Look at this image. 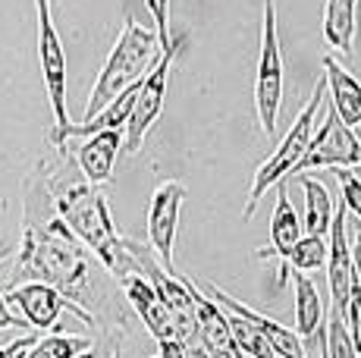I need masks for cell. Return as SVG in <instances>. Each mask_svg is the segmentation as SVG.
I'll use <instances>...</instances> for the list:
<instances>
[{"mask_svg":"<svg viewBox=\"0 0 361 358\" xmlns=\"http://www.w3.org/2000/svg\"><path fill=\"white\" fill-rule=\"evenodd\" d=\"M29 280L54 286L73 305L85 308L82 292L88 289V280H92V258H88V249L66 230V223L60 217L35 220L25 214L16 267L10 273V289L29 283Z\"/></svg>","mask_w":361,"mask_h":358,"instance_id":"cell-1","label":"cell"},{"mask_svg":"<svg viewBox=\"0 0 361 358\" xmlns=\"http://www.w3.org/2000/svg\"><path fill=\"white\" fill-rule=\"evenodd\" d=\"M47 192H51V204L57 217L66 223V230L107 267L110 277L123 280L126 273L135 271L129 245L116 233L107 198L98 185L85 183V179H69V183L47 179Z\"/></svg>","mask_w":361,"mask_h":358,"instance_id":"cell-2","label":"cell"},{"mask_svg":"<svg viewBox=\"0 0 361 358\" xmlns=\"http://www.w3.org/2000/svg\"><path fill=\"white\" fill-rule=\"evenodd\" d=\"M161 54H164V47H161V41H157V32L145 29V25H138L132 16H126L120 38H116L114 51H110L107 63H104L98 82H94V88H92V98H88V104H85V120L98 113L101 107H107L110 101L120 92H126L129 85H135V82L157 63Z\"/></svg>","mask_w":361,"mask_h":358,"instance_id":"cell-3","label":"cell"},{"mask_svg":"<svg viewBox=\"0 0 361 358\" xmlns=\"http://www.w3.org/2000/svg\"><path fill=\"white\" fill-rule=\"evenodd\" d=\"M324 98H327V82L317 79V85H314V92H311L308 104L298 110V116L293 120L289 132L283 135L280 148H276L274 154H270L267 161H264L261 167H258V173H255V183H252V189H248V202H245V208H242V220H245V223H252L255 211H258L261 198L267 195V189H274V185L280 183L283 176L293 173V167H295L298 161H302L305 148H308L311 135H314L317 110L324 107Z\"/></svg>","mask_w":361,"mask_h":358,"instance_id":"cell-4","label":"cell"},{"mask_svg":"<svg viewBox=\"0 0 361 358\" xmlns=\"http://www.w3.org/2000/svg\"><path fill=\"white\" fill-rule=\"evenodd\" d=\"M38 6V60H41V75H44L47 101L54 110V129H51V144L66 157V142L63 132L73 120L66 110V51L63 41L57 35V25L51 16V0H35Z\"/></svg>","mask_w":361,"mask_h":358,"instance_id":"cell-5","label":"cell"},{"mask_svg":"<svg viewBox=\"0 0 361 358\" xmlns=\"http://www.w3.org/2000/svg\"><path fill=\"white\" fill-rule=\"evenodd\" d=\"M185 35H173L170 44L164 47V54L157 57V63L151 66L148 73L138 79V92H135V104H132V113H129V123L123 129V144H126L129 154L142 151L145 144V135L148 129L161 120V110H164V101H166V85H170V70L179 57V47H183Z\"/></svg>","mask_w":361,"mask_h":358,"instance_id":"cell-6","label":"cell"},{"mask_svg":"<svg viewBox=\"0 0 361 358\" xmlns=\"http://www.w3.org/2000/svg\"><path fill=\"white\" fill-rule=\"evenodd\" d=\"M283 101V51L276 35V0H264V25H261V54L258 75H255V110L264 135L276 132V113Z\"/></svg>","mask_w":361,"mask_h":358,"instance_id":"cell-7","label":"cell"},{"mask_svg":"<svg viewBox=\"0 0 361 358\" xmlns=\"http://www.w3.org/2000/svg\"><path fill=\"white\" fill-rule=\"evenodd\" d=\"M324 167H361V142L352 132V126H345L336 116V110H327V120L321 123L314 135H311L308 148H305L302 161L293 167L289 176L308 173V170H324Z\"/></svg>","mask_w":361,"mask_h":358,"instance_id":"cell-8","label":"cell"},{"mask_svg":"<svg viewBox=\"0 0 361 358\" xmlns=\"http://www.w3.org/2000/svg\"><path fill=\"white\" fill-rule=\"evenodd\" d=\"M189 198V189L176 179H166L154 189L148 208V242L154 249L157 261L170 273H176L173 267V249H176V230H179V208Z\"/></svg>","mask_w":361,"mask_h":358,"instance_id":"cell-9","label":"cell"},{"mask_svg":"<svg viewBox=\"0 0 361 358\" xmlns=\"http://www.w3.org/2000/svg\"><path fill=\"white\" fill-rule=\"evenodd\" d=\"M6 302L19 308V314H23L25 323H29L32 330H51V327H57L63 308H69L75 318H82L85 323H94V318L85 311V308L73 305L66 295H60L57 289L47 286V283H38V280H29V283L13 286L10 292H6Z\"/></svg>","mask_w":361,"mask_h":358,"instance_id":"cell-10","label":"cell"},{"mask_svg":"<svg viewBox=\"0 0 361 358\" xmlns=\"http://www.w3.org/2000/svg\"><path fill=\"white\" fill-rule=\"evenodd\" d=\"M349 211L339 202L333 211V223L327 233V283H330V299L333 308L345 318V302H349V286H352V242H349Z\"/></svg>","mask_w":361,"mask_h":358,"instance_id":"cell-11","label":"cell"},{"mask_svg":"<svg viewBox=\"0 0 361 358\" xmlns=\"http://www.w3.org/2000/svg\"><path fill=\"white\" fill-rule=\"evenodd\" d=\"M207 289V295H211L214 302H217L224 311H230V314H239V318H245L248 323H252L255 330L264 336V340L270 342V349H274L280 358H305V346H302V336L293 333L289 327H283L280 321H274V318H267V314H261V311H255L252 305H245V302H239V299H233V295H226L220 286H214V283H204Z\"/></svg>","mask_w":361,"mask_h":358,"instance_id":"cell-12","label":"cell"},{"mask_svg":"<svg viewBox=\"0 0 361 358\" xmlns=\"http://www.w3.org/2000/svg\"><path fill=\"white\" fill-rule=\"evenodd\" d=\"M123 283V292H126L129 305L135 308V314L142 318L145 330H148L154 340H166V336H176V330H173V314L170 308L164 305V299L157 295V289L151 286V280L145 277V273L132 271L126 277L120 280Z\"/></svg>","mask_w":361,"mask_h":358,"instance_id":"cell-13","label":"cell"},{"mask_svg":"<svg viewBox=\"0 0 361 358\" xmlns=\"http://www.w3.org/2000/svg\"><path fill=\"white\" fill-rule=\"evenodd\" d=\"M120 148H123V129H104V132L88 135V142L75 154V167H79L82 179L92 185L110 183Z\"/></svg>","mask_w":361,"mask_h":358,"instance_id":"cell-14","label":"cell"},{"mask_svg":"<svg viewBox=\"0 0 361 358\" xmlns=\"http://www.w3.org/2000/svg\"><path fill=\"white\" fill-rule=\"evenodd\" d=\"M280 185V183H276ZM302 239V220H298L295 208H293V198H289V189L280 185L276 189V204H274V217H270V242L258 249L255 254L258 258H283L293 252V245Z\"/></svg>","mask_w":361,"mask_h":358,"instance_id":"cell-15","label":"cell"},{"mask_svg":"<svg viewBox=\"0 0 361 358\" xmlns=\"http://www.w3.org/2000/svg\"><path fill=\"white\" fill-rule=\"evenodd\" d=\"M324 82L327 94L333 98V110L345 126H358L361 120V79H355L349 70H343L336 57H324Z\"/></svg>","mask_w":361,"mask_h":358,"instance_id":"cell-16","label":"cell"},{"mask_svg":"<svg viewBox=\"0 0 361 358\" xmlns=\"http://www.w3.org/2000/svg\"><path fill=\"white\" fill-rule=\"evenodd\" d=\"M358 0H327L324 4V38L333 51L352 54V35H355Z\"/></svg>","mask_w":361,"mask_h":358,"instance_id":"cell-17","label":"cell"},{"mask_svg":"<svg viewBox=\"0 0 361 358\" xmlns=\"http://www.w3.org/2000/svg\"><path fill=\"white\" fill-rule=\"evenodd\" d=\"M293 286H295V333L302 340H311L317 333V327L324 323V318H327L324 314V302L308 273L293 271Z\"/></svg>","mask_w":361,"mask_h":358,"instance_id":"cell-18","label":"cell"},{"mask_svg":"<svg viewBox=\"0 0 361 358\" xmlns=\"http://www.w3.org/2000/svg\"><path fill=\"white\" fill-rule=\"evenodd\" d=\"M302 176V189H305V204H308V214H305V226H308L311 236H327L330 233V223H333V198L330 192L324 189V183H317V179Z\"/></svg>","mask_w":361,"mask_h":358,"instance_id":"cell-19","label":"cell"},{"mask_svg":"<svg viewBox=\"0 0 361 358\" xmlns=\"http://www.w3.org/2000/svg\"><path fill=\"white\" fill-rule=\"evenodd\" d=\"M92 349V340L88 336H69V333H51L35 340L29 349H25L23 358H79L82 352Z\"/></svg>","mask_w":361,"mask_h":358,"instance_id":"cell-20","label":"cell"},{"mask_svg":"<svg viewBox=\"0 0 361 358\" xmlns=\"http://www.w3.org/2000/svg\"><path fill=\"white\" fill-rule=\"evenodd\" d=\"M289 267L298 273H311V271H321L327 264V236H302L293 245V252L286 254Z\"/></svg>","mask_w":361,"mask_h":358,"instance_id":"cell-21","label":"cell"},{"mask_svg":"<svg viewBox=\"0 0 361 358\" xmlns=\"http://www.w3.org/2000/svg\"><path fill=\"white\" fill-rule=\"evenodd\" d=\"M226 318H230L233 342H235V349H239L242 355H252V358H280L274 349H270V342L264 340V336L245 318H239V314H230V311H226Z\"/></svg>","mask_w":361,"mask_h":358,"instance_id":"cell-22","label":"cell"},{"mask_svg":"<svg viewBox=\"0 0 361 358\" xmlns=\"http://www.w3.org/2000/svg\"><path fill=\"white\" fill-rule=\"evenodd\" d=\"M324 346H327V358H358L345 318L336 308H330V314L324 318Z\"/></svg>","mask_w":361,"mask_h":358,"instance_id":"cell-23","label":"cell"},{"mask_svg":"<svg viewBox=\"0 0 361 358\" xmlns=\"http://www.w3.org/2000/svg\"><path fill=\"white\" fill-rule=\"evenodd\" d=\"M333 173H336L339 189H343V204H345V211H349V214H355L358 223H361V179L352 173L349 167H333Z\"/></svg>","mask_w":361,"mask_h":358,"instance_id":"cell-24","label":"cell"},{"mask_svg":"<svg viewBox=\"0 0 361 358\" xmlns=\"http://www.w3.org/2000/svg\"><path fill=\"white\" fill-rule=\"evenodd\" d=\"M145 6H148L151 19H154V32H157V41H161V47L170 44V0H145Z\"/></svg>","mask_w":361,"mask_h":358,"instance_id":"cell-25","label":"cell"},{"mask_svg":"<svg viewBox=\"0 0 361 358\" xmlns=\"http://www.w3.org/2000/svg\"><path fill=\"white\" fill-rule=\"evenodd\" d=\"M183 346H185V358H235L230 352H224V349H214L211 342H204L201 340V333L183 340Z\"/></svg>","mask_w":361,"mask_h":358,"instance_id":"cell-26","label":"cell"},{"mask_svg":"<svg viewBox=\"0 0 361 358\" xmlns=\"http://www.w3.org/2000/svg\"><path fill=\"white\" fill-rule=\"evenodd\" d=\"M29 323L25 318H16V314L10 311V302H6V295L0 292V330H25Z\"/></svg>","mask_w":361,"mask_h":358,"instance_id":"cell-27","label":"cell"},{"mask_svg":"<svg viewBox=\"0 0 361 358\" xmlns=\"http://www.w3.org/2000/svg\"><path fill=\"white\" fill-rule=\"evenodd\" d=\"M35 340H38V336H19V340L6 342V346H0V358H23L25 349H29Z\"/></svg>","mask_w":361,"mask_h":358,"instance_id":"cell-28","label":"cell"},{"mask_svg":"<svg viewBox=\"0 0 361 358\" xmlns=\"http://www.w3.org/2000/svg\"><path fill=\"white\" fill-rule=\"evenodd\" d=\"M157 349H161V358H185V346L179 336H166V340H157Z\"/></svg>","mask_w":361,"mask_h":358,"instance_id":"cell-29","label":"cell"},{"mask_svg":"<svg viewBox=\"0 0 361 358\" xmlns=\"http://www.w3.org/2000/svg\"><path fill=\"white\" fill-rule=\"evenodd\" d=\"M349 242H352V271H355V280L361 286V223L355 226V236H352Z\"/></svg>","mask_w":361,"mask_h":358,"instance_id":"cell-30","label":"cell"},{"mask_svg":"<svg viewBox=\"0 0 361 358\" xmlns=\"http://www.w3.org/2000/svg\"><path fill=\"white\" fill-rule=\"evenodd\" d=\"M79 358H98V352H94V349H88V352H82Z\"/></svg>","mask_w":361,"mask_h":358,"instance_id":"cell-31","label":"cell"},{"mask_svg":"<svg viewBox=\"0 0 361 358\" xmlns=\"http://www.w3.org/2000/svg\"><path fill=\"white\" fill-rule=\"evenodd\" d=\"M6 254H10V249H4V245H0V261H4Z\"/></svg>","mask_w":361,"mask_h":358,"instance_id":"cell-32","label":"cell"},{"mask_svg":"<svg viewBox=\"0 0 361 358\" xmlns=\"http://www.w3.org/2000/svg\"><path fill=\"white\" fill-rule=\"evenodd\" d=\"M110 358H120V346H116V349H114V355H110Z\"/></svg>","mask_w":361,"mask_h":358,"instance_id":"cell-33","label":"cell"},{"mask_svg":"<svg viewBox=\"0 0 361 358\" xmlns=\"http://www.w3.org/2000/svg\"><path fill=\"white\" fill-rule=\"evenodd\" d=\"M358 129H361V120H358ZM358 142H361V135H358Z\"/></svg>","mask_w":361,"mask_h":358,"instance_id":"cell-34","label":"cell"},{"mask_svg":"<svg viewBox=\"0 0 361 358\" xmlns=\"http://www.w3.org/2000/svg\"><path fill=\"white\" fill-rule=\"evenodd\" d=\"M154 358H161V355H154Z\"/></svg>","mask_w":361,"mask_h":358,"instance_id":"cell-35","label":"cell"},{"mask_svg":"<svg viewBox=\"0 0 361 358\" xmlns=\"http://www.w3.org/2000/svg\"><path fill=\"white\" fill-rule=\"evenodd\" d=\"M0 346H4V342H0Z\"/></svg>","mask_w":361,"mask_h":358,"instance_id":"cell-36","label":"cell"}]
</instances>
